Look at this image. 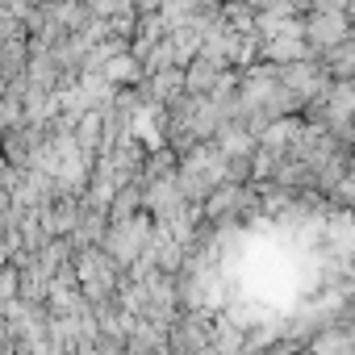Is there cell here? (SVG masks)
Returning a JSON list of instances; mask_svg holds the SVG:
<instances>
[{"label": "cell", "mask_w": 355, "mask_h": 355, "mask_svg": "<svg viewBox=\"0 0 355 355\" xmlns=\"http://www.w3.org/2000/svg\"><path fill=\"white\" fill-rule=\"evenodd\" d=\"M80 355H101V343L96 347H80Z\"/></svg>", "instance_id": "1"}]
</instances>
